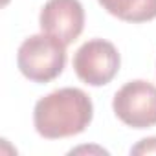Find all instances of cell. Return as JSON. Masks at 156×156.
Returning a JSON list of instances; mask_svg holds the SVG:
<instances>
[{"mask_svg": "<svg viewBox=\"0 0 156 156\" xmlns=\"http://www.w3.org/2000/svg\"><path fill=\"white\" fill-rule=\"evenodd\" d=\"M94 118V105L81 88H59L41 98L33 108V125L46 140L81 134Z\"/></svg>", "mask_w": 156, "mask_h": 156, "instance_id": "6da1fadb", "label": "cell"}, {"mask_svg": "<svg viewBox=\"0 0 156 156\" xmlns=\"http://www.w3.org/2000/svg\"><path fill=\"white\" fill-rule=\"evenodd\" d=\"M66 64V44L59 39L39 33L28 37L17 51V66L26 79L50 83L61 75Z\"/></svg>", "mask_w": 156, "mask_h": 156, "instance_id": "7a4b0ae2", "label": "cell"}, {"mask_svg": "<svg viewBox=\"0 0 156 156\" xmlns=\"http://www.w3.org/2000/svg\"><path fill=\"white\" fill-rule=\"evenodd\" d=\"M119 64L121 59L118 48L105 39L87 41L73 55V70L77 77L90 87L108 85L119 72Z\"/></svg>", "mask_w": 156, "mask_h": 156, "instance_id": "3957f363", "label": "cell"}, {"mask_svg": "<svg viewBox=\"0 0 156 156\" xmlns=\"http://www.w3.org/2000/svg\"><path fill=\"white\" fill-rule=\"evenodd\" d=\"M112 108L116 116L132 129H149L156 125V87L149 81H129L114 96Z\"/></svg>", "mask_w": 156, "mask_h": 156, "instance_id": "277c9868", "label": "cell"}, {"mask_svg": "<svg viewBox=\"0 0 156 156\" xmlns=\"http://www.w3.org/2000/svg\"><path fill=\"white\" fill-rule=\"evenodd\" d=\"M41 30L62 44L77 41L85 28V9L79 0H48L41 9Z\"/></svg>", "mask_w": 156, "mask_h": 156, "instance_id": "5b68a950", "label": "cell"}, {"mask_svg": "<svg viewBox=\"0 0 156 156\" xmlns=\"http://www.w3.org/2000/svg\"><path fill=\"white\" fill-rule=\"evenodd\" d=\"M110 15L125 22H147L156 19V0H98Z\"/></svg>", "mask_w": 156, "mask_h": 156, "instance_id": "8992f818", "label": "cell"}, {"mask_svg": "<svg viewBox=\"0 0 156 156\" xmlns=\"http://www.w3.org/2000/svg\"><path fill=\"white\" fill-rule=\"evenodd\" d=\"M130 154H156V138H145L130 149Z\"/></svg>", "mask_w": 156, "mask_h": 156, "instance_id": "52a82bcc", "label": "cell"}]
</instances>
